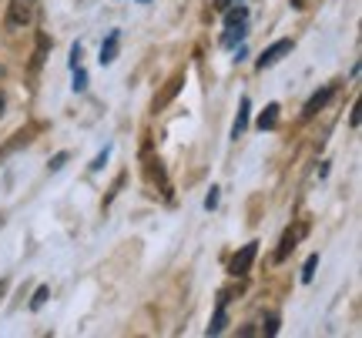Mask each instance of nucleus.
<instances>
[{
    "mask_svg": "<svg viewBox=\"0 0 362 338\" xmlns=\"http://www.w3.org/2000/svg\"><path fill=\"white\" fill-rule=\"evenodd\" d=\"M34 20H37V0H11V7H7V27L11 30L30 27Z\"/></svg>",
    "mask_w": 362,
    "mask_h": 338,
    "instance_id": "obj_1",
    "label": "nucleus"
},
{
    "mask_svg": "<svg viewBox=\"0 0 362 338\" xmlns=\"http://www.w3.org/2000/svg\"><path fill=\"white\" fill-rule=\"evenodd\" d=\"M245 17H248L245 7H235V11H228V17H225V27H228V34H225V44H235V40H242V34H245Z\"/></svg>",
    "mask_w": 362,
    "mask_h": 338,
    "instance_id": "obj_2",
    "label": "nucleus"
},
{
    "mask_svg": "<svg viewBox=\"0 0 362 338\" xmlns=\"http://www.w3.org/2000/svg\"><path fill=\"white\" fill-rule=\"evenodd\" d=\"M255 251H259V241H248L238 255L232 258V265H228V272L235 274V278H242V274H248V268H252V261H255Z\"/></svg>",
    "mask_w": 362,
    "mask_h": 338,
    "instance_id": "obj_3",
    "label": "nucleus"
},
{
    "mask_svg": "<svg viewBox=\"0 0 362 338\" xmlns=\"http://www.w3.org/2000/svg\"><path fill=\"white\" fill-rule=\"evenodd\" d=\"M332 94H336V84H325L322 91H315V94L309 97V104H305V111H302V117H305V121H309V117H315L325 104H329V97H332Z\"/></svg>",
    "mask_w": 362,
    "mask_h": 338,
    "instance_id": "obj_4",
    "label": "nucleus"
},
{
    "mask_svg": "<svg viewBox=\"0 0 362 338\" xmlns=\"http://www.w3.org/2000/svg\"><path fill=\"white\" fill-rule=\"evenodd\" d=\"M288 51H292V40H275L269 51L259 57V71H265V67H272V64H279V61H282Z\"/></svg>",
    "mask_w": 362,
    "mask_h": 338,
    "instance_id": "obj_5",
    "label": "nucleus"
},
{
    "mask_svg": "<svg viewBox=\"0 0 362 338\" xmlns=\"http://www.w3.org/2000/svg\"><path fill=\"white\" fill-rule=\"evenodd\" d=\"M302 234H305V224H298L296 231L288 228V231L282 234V245H279V251H275V261H285V258H288V255H292V248L298 245V238H302Z\"/></svg>",
    "mask_w": 362,
    "mask_h": 338,
    "instance_id": "obj_6",
    "label": "nucleus"
},
{
    "mask_svg": "<svg viewBox=\"0 0 362 338\" xmlns=\"http://www.w3.org/2000/svg\"><path fill=\"white\" fill-rule=\"evenodd\" d=\"M117 40H121V34H117V30H111V34H107V40H104V47H101V64H111V61H115Z\"/></svg>",
    "mask_w": 362,
    "mask_h": 338,
    "instance_id": "obj_7",
    "label": "nucleus"
},
{
    "mask_svg": "<svg viewBox=\"0 0 362 338\" xmlns=\"http://www.w3.org/2000/svg\"><path fill=\"white\" fill-rule=\"evenodd\" d=\"M248 128V97L242 101V111H238V117H235V128H232V138H242Z\"/></svg>",
    "mask_w": 362,
    "mask_h": 338,
    "instance_id": "obj_8",
    "label": "nucleus"
},
{
    "mask_svg": "<svg viewBox=\"0 0 362 338\" xmlns=\"http://www.w3.org/2000/svg\"><path fill=\"white\" fill-rule=\"evenodd\" d=\"M275 121H279V104H269L265 111H262V117H259V128L262 131H272V128H275Z\"/></svg>",
    "mask_w": 362,
    "mask_h": 338,
    "instance_id": "obj_9",
    "label": "nucleus"
},
{
    "mask_svg": "<svg viewBox=\"0 0 362 338\" xmlns=\"http://www.w3.org/2000/svg\"><path fill=\"white\" fill-rule=\"evenodd\" d=\"M27 141H30V131H17V134H13V141L0 147V157H7L11 151H17V147H21V144H27Z\"/></svg>",
    "mask_w": 362,
    "mask_h": 338,
    "instance_id": "obj_10",
    "label": "nucleus"
},
{
    "mask_svg": "<svg viewBox=\"0 0 362 338\" xmlns=\"http://www.w3.org/2000/svg\"><path fill=\"white\" fill-rule=\"evenodd\" d=\"M225 322H228V315H225V305H218V312H215V322L208 325V335H218L221 328H225Z\"/></svg>",
    "mask_w": 362,
    "mask_h": 338,
    "instance_id": "obj_11",
    "label": "nucleus"
},
{
    "mask_svg": "<svg viewBox=\"0 0 362 338\" xmlns=\"http://www.w3.org/2000/svg\"><path fill=\"white\" fill-rule=\"evenodd\" d=\"M315 265H319V255H309L305 268H302V282H312V274H315Z\"/></svg>",
    "mask_w": 362,
    "mask_h": 338,
    "instance_id": "obj_12",
    "label": "nucleus"
},
{
    "mask_svg": "<svg viewBox=\"0 0 362 338\" xmlns=\"http://www.w3.org/2000/svg\"><path fill=\"white\" fill-rule=\"evenodd\" d=\"M262 332H265V335H275V332H279V315H265V322H262Z\"/></svg>",
    "mask_w": 362,
    "mask_h": 338,
    "instance_id": "obj_13",
    "label": "nucleus"
},
{
    "mask_svg": "<svg viewBox=\"0 0 362 338\" xmlns=\"http://www.w3.org/2000/svg\"><path fill=\"white\" fill-rule=\"evenodd\" d=\"M84 87H88V74H84V71H74V91H84Z\"/></svg>",
    "mask_w": 362,
    "mask_h": 338,
    "instance_id": "obj_14",
    "label": "nucleus"
},
{
    "mask_svg": "<svg viewBox=\"0 0 362 338\" xmlns=\"http://www.w3.org/2000/svg\"><path fill=\"white\" fill-rule=\"evenodd\" d=\"M215 205H218V188H211V191H208V198H205V208L208 211L215 208Z\"/></svg>",
    "mask_w": 362,
    "mask_h": 338,
    "instance_id": "obj_15",
    "label": "nucleus"
},
{
    "mask_svg": "<svg viewBox=\"0 0 362 338\" xmlns=\"http://www.w3.org/2000/svg\"><path fill=\"white\" fill-rule=\"evenodd\" d=\"M44 298H47V288H37V295H34V308H40Z\"/></svg>",
    "mask_w": 362,
    "mask_h": 338,
    "instance_id": "obj_16",
    "label": "nucleus"
},
{
    "mask_svg": "<svg viewBox=\"0 0 362 338\" xmlns=\"http://www.w3.org/2000/svg\"><path fill=\"white\" fill-rule=\"evenodd\" d=\"M64 161H67V155H57L51 161V171H61V168H64Z\"/></svg>",
    "mask_w": 362,
    "mask_h": 338,
    "instance_id": "obj_17",
    "label": "nucleus"
},
{
    "mask_svg": "<svg viewBox=\"0 0 362 338\" xmlns=\"http://www.w3.org/2000/svg\"><path fill=\"white\" fill-rule=\"evenodd\" d=\"M228 4L232 0H215V11H228Z\"/></svg>",
    "mask_w": 362,
    "mask_h": 338,
    "instance_id": "obj_18",
    "label": "nucleus"
},
{
    "mask_svg": "<svg viewBox=\"0 0 362 338\" xmlns=\"http://www.w3.org/2000/svg\"><path fill=\"white\" fill-rule=\"evenodd\" d=\"M292 4H296V7H305V0H292Z\"/></svg>",
    "mask_w": 362,
    "mask_h": 338,
    "instance_id": "obj_19",
    "label": "nucleus"
},
{
    "mask_svg": "<svg viewBox=\"0 0 362 338\" xmlns=\"http://www.w3.org/2000/svg\"><path fill=\"white\" fill-rule=\"evenodd\" d=\"M4 288H7V282H0V295H4Z\"/></svg>",
    "mask_w": 362,
    "mask_h": 338,
    "instance_id": "obj_20",
    "label": "nucleus"
},
{
    "mask_svg": "<svg viewBox=\"0 0 362 338\" xmlns=\"http://www.w3.org/2000/svg\"><path fill=\"white\" fill-rule=\"evenodd\" d=\"M4 74H7V71H4V67H0V80H4Z\"/></svg>",
    "mask_w": 362,
    "mask_h": 338,
    "instance_id": "obj_21",
    "label": "nucleus"
},
{
    "mask_svg": "<svg viewBox=\"0 0 362 338\" xmlns=\"http://www.w3.org/2000/svg\"><path fill=\"white\" fill-rule=\"evenodd\" d=\"M0 114H4V97H0Z\"/></svg>",
    "mask_w": 362,
    "mask_h": 338,
    "instance_id": "obj_22",
    "label": "nucleus"
},
{
    "mask_svg": "<svg viewBox=\"0 0 362 338\" xmlns=\"http://www.w3.org/2000/svg\"><path fill=\"white\" fill-rule=\"evenodd\" d=\"M138 4H148V0H138Z\"/></svg>",
    "mask_w": 362,
    "mask_h": 338,
    "instance_id": "obj_23",
    "label": "nucleus"
}]
</instances>
